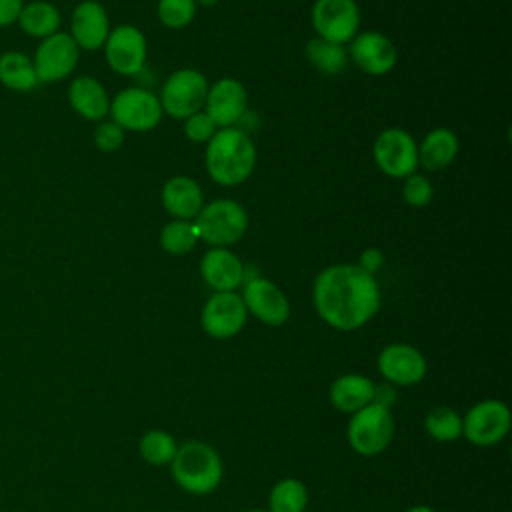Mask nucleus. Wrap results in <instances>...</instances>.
I'll return each instance as SVG.
<instances>
[{
    "label": "nucleus",
    "mask_w": 512,
    "mask_h": 512,
    "mask_svg": "<svg viewBox=\"0 0 512 512\" xmlns=\"http://www.w3.org/2000/svg\"><path fill=\"white\" fill-rule=\"evenodd\" d=\"M194 224L200 240L214 248H226L244 236L248 228V214L238 202L216 198L202 206Z\"/></svg>",
    "instance_id": "4"
},
{
    "label": "nucleus",
    "mask_w": 512,
    "mask_h": 512,
    "mask_svg": "<svg viewBox=\"0 0 512 512\" xmlns=\"http://www.w3.org/2000/svg\"><path fill=\"white\" fill-rule=\"evenodd\" d=\"M24 0H0V28L16 24Z\"/></svg>",
    "instance_id": "37"
},
{
    "label": "nucleus",
    "mask_w": 512,
    "mask_h": 512,
    "mask_svg": "<svg viewBox=\"0 0 512 512\" xmlns=\"http://www.w3.org/2000/svg\"><path fill=\"white\" fill-rule=\"evenodd\" d=\"M0 84L12 92H30L38 86L32 58L18 50L0 54Z\"/></svg>",
    "instance_id": "25"
},
{
    "label": "nucleus",
    "mask_w": 512,
    "mask_h": 512,
    "mask_svg": "<svg viewBox=\"0 0 512 512\" xmlns=\"http://www.w3.org/2000/svg\"><path fill=\"white\" fill-rule=\"evenodd\" d=\"M196 2V6L200 4V6H214L218 0H194Z\"/></svg>",
    "instance_id": "39"
},
{
    "label": "nucleus",
    "mask_w": 512,
    "mask_h": 512,
    "mask_svg": "<svg viewBox=\"0 0 512 512\" xmlns=\"http://www.w3.org/2000/svg\"><path fill=\"white\" fill-rule=\"evenodd\" d=\"M102 48L106 64L116 74L134 76L146 64V38L142 30L132 24H120L112 28Z\"/></svg>",
    "instance_id": "13"
},
{
    "label": "nucleus",
    "mask_w": 512,
    "mask_h": 512,
    "mask_svg": "<svg viewBox=\"0 0 512 512\" xmlns=\"http://www.w3.org/2000/svg\"><path fill=\"white\" fill-rule=\"evenodd\" d=\"M350 56L354 64L370 76L388 74L398 60V52L392 40L382 32H374V30L356 34L350 40Z\"/></svg>",
    "instance_id": "17"
},
{
    "label": "nucleus",
    "mask_w": 512,
    "mask_h": 512,
    "mask_svg": "<svg viewBox=\"0 0 512 512\" xmlns=\"http://www.w3.org/2000/svg\"><path fill=\"white\" fill-rule=\"evenodd\" d=\"M80 60V48L68 32H56L36 46L32 64L36 70L38 84H52L68 78Z\"/></svg>",
    "instance_id": "9"
},
{
    "label": "nucleus",
    "mask_w": 512,
    "mask_h": 512,
    "mask_svg": "<svg viewBox=\"0 0 512 512\" xmlns=\"http://www.w3.org/2000/svg\"><path fill=\"white\" fill-rule=\"evenodd\" d=\"M376 366L384 382H390L396 388L420 384L428 370L424 354L416 346L404 342L384 346L378 354Z\"/></svg>",
    "instance_id": "14"
},
{
    "label": "nucleus",
    "mask_w": 512,
    "mask_h": 512,
    "mask_svg": "<svg viewBox=\"0 0 512 512\" xmlns=\"http://www.w3.org/2000/svg\"><path fill=\"white\" fill-rule=\"evenodd\" d=\"M458 136L448 128L430 130L418 146V166L438 172L450 166L458 154Z\"/></svg>",
    "instance_id": "23"
},
{
    "label": "nucleus",
    "mask_w": 512,
    "mask_h": 512,
    "mask_svg": "<svg viewBox=\"0 0 512 512\" xmlns=\"http://www.w3.org/2000/svg\"><path fill=\"white\" fill-rule=\"evenodd\" d=\"M394 416L392 410L378 404H368L358 412L350 414L346 426V438L350 448L360 456L382 454L394 436Z\"/></svg>",
    "instance_id": "5"
},
{
    "label": "nucleus",
    "mask_w": 512,
    "mask_h": 512,
    "mask_svg": "<svg viewBox=\"0 0 512 512\" xmlns=\"http://www.w3.org/2000/svg\"><path fill=\"white\" fill-rule=\"evenodd\" d=\"M200 274L214 292H236L246 280L242 260L228 248H210L204 252Z\"/></svg>",
    "instance_id": "19"
},
{
    "label": "nucleus",
    "mask_w": 512,
    "mask_h": 512,
    "mask_svg": "<svg viewBox=\"0 0 512 512\" xmlns=\"http://www.w3.org/2000/svg\"><path fill=\"white\" fill-rule=\"evenodd\" d=\"M424 430L436 442H454L462 438V416L450 406H436L426 414Z\"/></svg>",
    "instance_id": "29"
},
{
    "label": "nucleus",
    "mask_w": 512,
    "mask_h": 512,
    "mask_svg": "<svg viewBox=\"0 0 512 512\" xmlns=\"http://www.w3.org/2000/svg\"><path fill=\"white\" fill-rule=\"evenodd\" d=\"M374 162L390 178H406L418 168V144L402 128H386L374 140Z\"/></svg>",
    "instance_id": "10"
},
{
    "label": "nucleus",
    "mask_w": 512,
    "mask_h": 512,
    "mask_svg": "<svg viewBox=\"0 0 512 512\" xmlns=\"http://www.w3.org/2000/svg\"><path fill=\"white\" fill-rule=\"evenodd\" d=\"M248 96L246 88L236 78H220L212 86H208V94L204 100V112L216 124V128H230L246 112Z\"/></svg>",
    "instance_id": "16"
},
{
    "label": "nucleus",
    "mask_w": 512,
    "mask_h": 512,
    "mask_svg": "<svg viewBox=\"0 0 512 512\" xmlns=\"http://www.w3.org/2000/svg\"><path fill=\"white\" fill-rule=\"evenodd\" d=\"M510 408L502 400L486 398L468 408L462 416V436L480 448L498 444L510 432Z\"/></svg>",
    "instance_id": "8"
},
{
    "label": "nucleus",
    "mask_w": 512,
    "mask_h": 512,
    "mask_svg": "<svg viewBox=\"0 0 512 512\" xmlns=\"http://www.w3.org/2000/svg\"><path fill=\"white\" fill-rule=\"evenodd\" d=\"M198 240L200 236L194 220H170L160 232V246L174 256L188 254Z\"/></svg>",
    "instance_id": "30"
},
{
    "label": "nucleus",
    "mask_w": 512,
    "mask_h": 512,
    "mask_svg": "<svg viewBox=\"0 0 512 512\" xmlns=\"http://www.w3.org/2000/svg\"><path fill=\"white\" fill-rule=\"evenodd\" d=\"M382 264H384L382 250H378V248H364L356 266H360L364 272L374 276L382 268Z\"/></svg>",
    "instance_id": "36"
},
{
    "label": "nucleus",
    "mask_w": 512,
    "mask_h": 512,
    "mask_svg": "<svg viewBox=\"0 0 512 512\" xmlns=\"http://www.w3.org/2000/svg\"><path fill=\"white\" fill-rule=\"evenodd\" d=\"M72 110L86 120H104L110 108V96L102 82L92 76H78L68 88Z\"/></svg>",
    "instance_id": "21"
},
{
    "label": "nucleus",
    "mask_w": 512,
    "mask_h": 512,
    "mask_svg": "<svg viewBox=\"0 0 512 512\" xmlns=\"http://www.w3.org/2000/svg\"><path fill=\"white\" fill-rule=\"evenodd\" d=\"M216 124L210 120V116L200 110L184 120V134L190 142H208L216 134Z\"/></svg>",
    "instance_id": "33"
},
{
    "label": "nucleus",
    "mask_w": 512,
    "mask_h": 512,
    "mask_svg": "<svg viewBox=\"0 0 512 512\" xmlns=\"http://www.w3.org/2000/svg\"><path fill=\"white\" fill-rule=\"evenodd\" d=\"M404 512H436V510L432 506H428V504H416V506L406 508Z\"/></svg>",
    "instance_id": "38"
},
{
    "label": "nucleus",
    "mask_w": 512,
    "mask_h": 512,
    "mask_svg": "<svg viewBox=\"0 0 512 512\" xmlns=\"http://www.w3.org/2000/svg\"><path fill=\"white\" fill-rule=\"evenodd\" d=\"M396 398H398V388L390 382H380L376 384L374 382V390H372V404H378L382 408H388L392 410V406L396 404Z\"/></svg>",
    "instance_id": "35"
},
{
    "label": "nucleus",
    "mask_w": 512,
    "mask_h": 512,
    "mask_svg": "<svg viewBox=\"0 0 512 512\" xmlns=\"http://www.w3.org/2000/svg\"><path fill=\"white\" fill-rule=\"evenodd\" d=\"M312 26L316 36L334 44H348L360 26L356 0H316L312 6Z\"/></svg>",
    "instance_id": "11"
},
{
    "label": "nucleus",
    "mask_w": 512,
    "mask_h": 512,
    "mask_svg": "<svg viewBox=\"0 0 512 512\" xmlns=\"http://www.w3.org/2000/svg\"><path fill=\"white\" fill-rule=\"evenodd\" d=\"M168 466L174 482L192 496H206L214 492L224 476L220 454L214 446L202 440L178 444V450Z\"/></svg>",
    "instance_id": "3"
},
{
    "label": "nucleus",
    "mask_w": 512,
    "mask_h": 512,
    "mask_svg": "<svg viewBox=\"0 0 512 512\" xmlns=\"http://www.w3.org/2000/svg\"><path fill=\"white\" fill-rule=\"evenodd\" d=\"M306 58L308 62L322 74L334 76L344 72L348 64V54L342 44H334L320 36H314L306 44Z\"/></svg>",
    "instance_id": "26"
},
{
    "label": "nucleus",
    "mask_w": 512,
    "mask_h": 512,
    "mask_svg": "<svg viewBox=\"0 0 512 512\" xmlns=\"http://www.w3.org/2000/svg\"><path fill=\"white\" fill-rule=\"evenodd\" d=\"M160 98L146 88H124L112 100L108 116L124 132H148L156 128L162 120Z\"/></svg>",
    "instance_id": "6"
},
{
    "label": "nucleus",
    "mask_w": 512,
    "mask_h": 512,
    "mask_svg": "<svg viewBox=\"0 0 512 512\" xmlns=\"http://www.w3.org/2000/svg\"><path fill=\"white\" fill-rule=\"evenodd\" d=\"M432 194H434V190H432V184H430V180L426 176L416 174V172L406 176V182L402 186V196H404L408 206L422 208V206L430 204Z\"/></svg>",
    "instance_id": "32"
},
{
    "label": "nucleus",
    "mask_w": 512,
    "mask_h": 512,
    "mask_svg": "<svg viewBox=\"0 0 512 512\" xmlns=\"http://www.w3.org/2000/svg\"><path fill=\"white\" fill-rule=\"evenodd\" d=\"M206 170L220 186H238L250 178L256 166V146L240 128H218L206 142Z\"/></svg>",
    "instance_id": "2"
},
{
    "label": "nucleus",
    "mask_w": 512,
    "mask_h": 512,
    "mask_svg": "<svg viewBox=\"0 0 512 512\" xmlns=\"http://www.w3.org/2000/svg\"><path fill=\"white\" fill-rule=\"evenodd\" d=\"M110 20L104 6L96 0H82L70 16V38L80 50H98L110 34Z\"/></svg>",
    "instance_id": "18"
},
{
    "label": "nucleus",
    "mask_w": 512,
    "mask_h": 512,
    "mask_svg": "<svg viewBox=\"0 0 512 512\" xmlns=\"http://www.w3.org/2000/svg\"><path fill=\"white\" fill-rule=\"evenodd\" d=\"M162 206L174 220H194L204 206L202 188L194 178L172 176L162 186Z\"/></svg>",
    "instance_id": "20"
},
{
    "label": "nucleus",
    "mask_w": 512,
    "mask_h": 512,
    "mask_svg": "<svg viewBox=\"0 0 512 512\" xmlns=\"http://www.w3.org/2000/svg\"><path fill=\"white\" fill-rule=\"evenodd\" d=\"M206 94V76L194 68H180L166 78L158 98L162 104V112H166L172 118L186 120L188 116L204 108Z\"/></svg>",
    "instance_id": "7"
},
{
    "label": "nucleus",
    "mask_w": 512,
    "mask_h": 512,
    "mask_svg": "<svg viewBox=\"0 0 512 512\" xmlns=\"http://www.w3.org/2000/svg\"><path fill=\"white\" fill-rule=\"evenodd\" d=\"M248 312L238 292H214L202 306V330L216 340L236 336L246 324Z\"/></svg>",
    "instance_id": "12"
},
{
    "label": "nucleus",
    "mask_w": 512,
    "mask_h": 512,
    "mask_svg": "<svg viewBox=\"0 0 512 512\" xmlns=\"http://www.w3.org/2000/svg\"><path fill=\"white\" fill-rule=\"evenodd\" d=\"M240 296L246 312L266 326H282L290 316V302L286 294L262 276L246 278Z\"/></svg>",
    "instance_id": "15"
},
{
    "label": "nucleus",
    "mask_w": 512,
    "mask_h": 512,
    "mask_svg": "<svg viewBox=\"0 0 512 512\" xmlns=\"http://www.w3.org/2000/svg\"><path fill=\"white\" fill-rule=\"evenodd\" d=\"M244 512H268V510H260V508H252V510H244Z\"/></svg>",
    "instance_id": "40"
},
{
    "label": "nucleus",
    "mask_w": 512,
    "mask_h": 512,
    "mask_svg": "<svg viewBox=\"0 0 512 512\" xmlns=\"http://www.w3.org/2000/svg\"><path fill=\"white\" fill-rule=\"evenodd\" d=\"M94 144L102 152H116L124 144V130L112 120H102L94 130Z\"/></svg>",
    "instance_id": "34"
},
{
    "label": "nucleus",
    "mask_w": 512,
    "mask_h": 512,
    "mask_svg": "<svg viewBox=\"0 0 512 512\" xmlns=\"http://www.w3.org/2000/svg\"><path fill=\"white\" fill-rule=\"evenodd\" d=\"M372 390L374 382L364 374H342L338 376L328 390L330 404L344 414H354L360 408L372 404Z\"/></svg>",
    "instance_id": "22"
},
{
    "label": "nucleus",
    "mask_w": 512,
    "mask_h": 512,
    "mask_svg": "<svg viewBox=\"0 0 512 512\" xmlns=\"http://www.w3.org/2000/svg\"><path fill=\"white\" fill-rule=\"evenodd\" d=\"M20 30L32 38L44 40L58 32L60 28V12L52 2L34 0L22 6L20 16L16 20Z\"/></svg>",
    "instance_id": "24"
},
{
    "label": "nucleus",
    "mask_w": 512,
    "mask_h": 512,
    "mask_svg": "<svg viewBox=\"0 0 512 512\" xmlns=\"http://www.w3.org/2000/svg\"><path fill=\"white\" fill-rule=\"evenodd\" d=\"M312 302L330 328L352 332L376 316L382 296L376 278L360 266L332 264L316 276Z\"/></svg>",
    "instance_id": "1"
},
{
    "label": "nucleus",
    "mask_w": 512,
    "mask_h": 512,
    "mask_svg": "<svg viewBox=\"0 0 512 512\" xmlns=\"http://www.w3.org/2000/svg\"><path fill=\"white\" fill-rule=\"evenodd\" d=\"M196 16L194 0H158V18L166 28H186Z\"/></svg>",
    "instance_id": "31"
},
{
    "label": "nucleus",
    "mask_w": 512,
    "mask_h": 512,
    "mask_svg": "<svg viewBox=\"0 0 512 512\" xmlns=\"http://www.w3.org/2000/svg\"><path fill=\"white\" fill-rule=\"evenodd\" d=\"M308 506V488L298 478L278 480L268 494V512H304Z\"/></svg>",
    "instance_id": "27"
},
{
    "label": "nucleus",
    "mask_w": 512,
    "mask_h": 512,
    "mask_svg": "<svg viewBox=\"0 0 512 512\" xmlns=\"http://www.w3.org/2000/svg\"><path fill=\"white\" fill-rule=\"evenodd\" d=\"M178 450L176 438L166 430H148L138 442V454L150 466H168Z\"/></svg>",
    "instance_id": "28"
}]
</instances>
